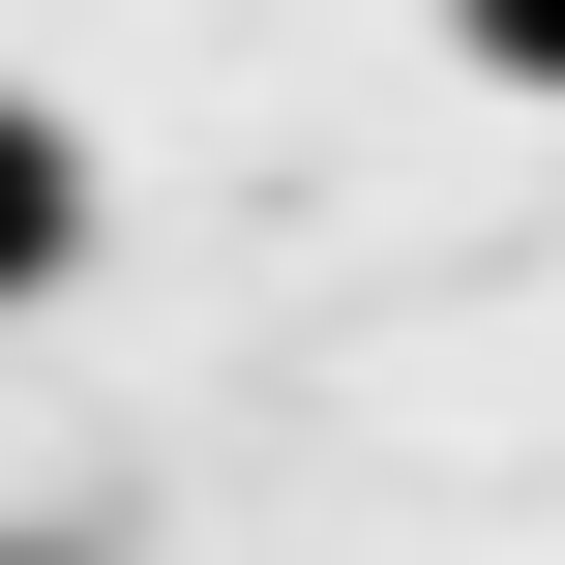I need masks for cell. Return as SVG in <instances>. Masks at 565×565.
Listing matches in <instances>:
<instances>
[{
    "instance_id": "cell-2",
    "label": "cell",
    "mask_w": 565,
    "mask_h": 565,
    "mask_svg": "<svg viewBox=\"0 0 565 565\" xmlns=\"http://www.w3.org/2000/svg\"><path fill=\"white\" fill-rule=\"evenodd\" d=\"M447 30H477V60H507V89H565V0H447Z\"/></svg>"
},
{
    "instance_id": "cell-1",
    "label": "cell",
    "mask_w": 565,
    "mask_h": 565,
    "mask_svg": "<svg viewBox=\"0 0 565 565\" xmlns=\"http://www.w3.org/2000/svg\"><path fill=\"white\" fill-rule=\"evenodd\" d=\"M60 268H89V149H60V119H0V298H60Z\"/></svg>"
},
{
    "instance_id": "cell-3",
    "label": "cell",
    "mask_w": 565,
    "mask_h": 565,
    "mask_svg": "<svg viewBox=\"0 0 565 565\" xmlns=\"http://www.w3.org/2000/svg\"><path fill=\"white\" fill-rule=\"evenodd\" d=\"M30 565H89V536H30Z\"/></svg>"
}]
</instances>
